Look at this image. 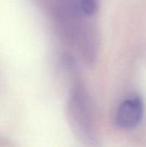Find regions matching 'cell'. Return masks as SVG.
<instances>
[{"label": "cell", "instance_id": "1", "mask_svg": "<svg viewBox=\"0 0 146 147\" xmlns=\"http://www.w3.org/2000/svg\"><path fill=\"white\" fill-rule=\"evenodd\" d=\"M144 103L139 96H132L124 100L120 105L115 121L122 129H133L139 125L143 119Z\"/></svg>", "mask_w": 146, "mask_h": 147}, {"label": "cell", "instance_id": "2", "mask_svg": "<svg viewBox=\"0 0 146 147\" xmlns=\"http://www.w3.org/2000/svg\"><path fill=\"white\" fill-rule=\"evenodd\" d=\"M76 8L87 16H93L98 9V0H78Z\"/></svg>", "mask_w": 146, "mask_h": 147}]
</instances>
